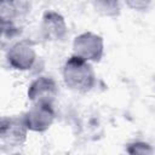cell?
<instances>
[{"mask_svg":"<svg viewBox=\"0 0 155 155\" xmlns=\"http://www.w3.org/2000/svg\"><path fill=\"white\" fill-rule=\"evenodd\" d=\"M64 84L75 92L86 93L96 84V74L90 62L73 54L63 65Z\"/></svg>","mask_w":155,"mask_h":155,"instance_id":"6da1fadb","label":"cell"},{"mask_svg":"<svg viewBox=\"0 0 155 155\" xmlns=\"http://www.w3.org/2000/svg\"><path fill=\"white\" fill-rule=\"evenodd\" d=\"M28 131L23 117L4 116L0 124V142L2 150L22 147L27 140Z\"/></svg>","mask_w":155,"mask_h":155,"instance_id":"7a4b0ae2","label":"cell"},{"mask_svg":"<svg viewBox=\"0 0 155 155\" xmlns=\"http://www.w3.org/2000/svg\"><path fill=\"white\" fill-rule=\"evenodd\" d=\"M73 52L87 62H99L104 54L103 38L92 31L81 33L73 41Z\"/></svg>","mask_w":155,"mask_h":155,"instance_id":"3957f363","label":"cell"},{"mask_svg":"<svg viewBox=\"0 0 155 155\" xmlns=\"http://www.w3.org/2000/svg\"><path fill=\"white\" fill-rule=\"evenodd\" d=\"M6 58L11 68L19 71L29 70L36 61L34 42L30 40H19L15 42L8 48Z\"/></svg>","mask_w":155,"mask_h":155,"instance_id":"277c9868","label":"cell"},{"mask_svg":"<svg viewBox=\"0 0 155 155\" xmlns=\"http://www.w3.org/2000/svg\"><path fill=\"white\" fill-rule=\"evenodd\" d=\"M58 93V87L56 81L50 76L36 78L28 87V99L33 105L47 104L52 105Z\"/></svg>","mask_w":155,"mask_h":155,"instance_id":"5b68a950","label":"cell"},{"mask_svg":"<svg viewBox=\"0 0 155 155\" xmlns=\"http://www.w3.org/2000/svg\"><path fill=\"white\" fill-rule=\"evenodd\" d=\"M22 117L29 131L45 132L52 126L56 114L52 105L36 104L33 105L27 113H24Z\"/></svg>","mask_w":155,"mask_h":155,"instance_id":"8992f818","label":"cell"},{"mask_svg":"<svg viewBox=\"0 0 155 155\" xmlns=\"http://www.w3.org/2000/svg\"><path fill=\"white\" fill-rule=\"evenodd\" d=\"M40 33L46 41H62L68 33L64 17L56 11H46L41 18Z\"/></svg>","mask_w":155,"mask_h":155,"instance_id":"52a82bcc","label":"cell"},{"mask_svg":"<svg viewBox=\"0 0 155 155\" xmlns=\"http://www.w3.org/2000/svg\"><path fill=\"white\" fill-rule=\"evenodd\" d=\"M30 8V5L25 1H5L0 6L1 21L15 22L17 18L23 17Z\"/></svg>","mask_w":155,"mask_h":155,"instance_id":"ba28073f","label":"cell"},{"mask_svg":"<svg viewBox=\"0 0 155 155\" xmlns=\"http://www.w3.org/2000/svg\"><path fill=\"white\" fill-rule=\"evenodd\" d=\"M93 6L97 12L105 17H116L120 15V4L117 1H94Z\"/></svg>","mask_w":155,"mask_h":155,"instance_id":"9c48e42d","label":"cell"},{"mask_svg":"<svg viewBox=\"0 0 155 155\" xmlns=\"http://www.w3.org/2000/svg\"><path fill=\"white\" fill-rule=\"evenodd\" d=\"M127 155H154L153 147L143 140H136L127 145Z\"/></svg>","mask_w":155,"mask_h":155,"instance_id":"30bf717a","label":"cell"},{"mask_svg":"<svg viewBox=\"0 0 155 155\" xmlns=\"http://www.w3.org/2000/svg\"><path fill=\"white\" fill-rule=\"evenodd\" d=\"M127 5L132 8L136 10H147V7L149 6V2H144V1H127Z\"/></svg>","mask_w":155,"mask_h":155,"instance_id":"8fae6325","label":"cell"},{"mask_svg":"<svg viewBox=\"0 0 155 155\" xmlns=\"http://www.w3.org/2000/svg\"><path fill=\"white\" fill-rule=\"evenodd\" d=\"M153 88H154V94H155V79H154V86H153Z\"/></svg>","mask_w":155,"mask_h":155,"instance_id":"7c38bea8","label":"cell"}]
</instances>
